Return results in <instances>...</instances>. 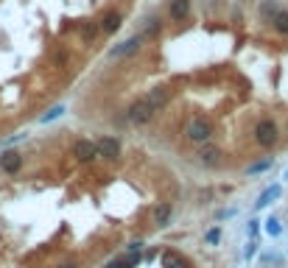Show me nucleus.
<instances>
[{"label": "nucleus", "instance_id": "5701e85b", "mask_svg": "<svg viewBox=\"0 0 288 268\" xmlns=\"http://www.w3.org/2000/svg\"><path fill=\"white\" fill-rule=\"evenodd\" d=\"M246 232H249V235L255 238V235H258V221H249V226H246Z\"/></svg>", "mask_w": 288, "mask_h": 268}, {"label": "nucleus", "instance_id": "4be33fe9", "mask_svg": "<svg viewBox=\"0 0 288 268\" xmlns=\"http://www.w3.org/2000/svg\"><path fill=\"white\" fill-rule=\"evenodd\" d=\"M204 240H207V243H210V246H216L218 240H221V229H210V232L204 235Z\"/></svg>", "mask_w": 288, "mask_h": 268}, {"label": "nucleus", "instance_id": "4468645a", "mask_svg": "<svg viewBox=\"0 0 288 268\" xmlns=\"http://www.w3.org/2000/svg\"><path fill=\"white\" fill-rule=\"evenodd\" d=\"M272 28L277 31V34L288 36V11H283V8H277V14L272 17Z\"/></svg>", "mask_w": 288, "mask_h": 268}, {"label": "nucleus", "instance_id": "f8f14e48", "mask_svg": "<svg viewBox=\"0 0 288 268\" xmlns=\"http://www.w3.org/2000/svg\"><path fill=\"white\" fill-rule=\"evenodd\" d=\"M280 193H283L280 184H272V187H266V190L260 193V198L255 201V207H258V210H266V207H272L274 201L280 198Z\"/></svg>", "mask_w": 288, "mask_h": 268}, {"label": "nucleus", "instance_id": "39448f33", "mask_svg": "<svg viewBox=\"0 0 288 268\" xmlns=\"http://www.w3.org/2000/svg\"><path fill=\"white\" fill-rule=\"evenodd\" d=\"M143 42H146V36H143V34H137V36H132V39H126V42H120V45H115V48L109 50V56H112V59L134 56V53H137V50L143 48Z\"/></svg>", "mask_w": 288, "mask_h": 268}, {"label": "nucleus", "instance_id": "1a4fd4ad", "mask_svg": "<svg viewBox=\"0 0 288 268\" xmlns=\"http://www.w3.org/2000/svg\"><path fill=\"white\" fill-rule=\"evenodd\" d=\"M168 17L174 22H182L190 17V0H168Z\"/></svg>", "mask_w": 288, "mask_h": 268}, {"label": "nucleus", "instance_id": "7ed1b4c3", "mask_svg": "<svg viewBox=\"0 0 288 268\" xmlns=\"http://www.w3.org/2000/svg\"><path fill=\"white\" fill-rule=\"evenodd\" d=\"M151 118H154V112H151V106L146 104V98H137L134 104H129L126 120L132 123V126H146Z\"/></svg>", "mask_w": 288, "mask_h": 268}, {"label": "nucleus", "instance_id": "393cba45", "mask_svg": "<svg viewBox=\"0 0 288 268\" xmlns=\"http://www.w3.org/2000/svg\"><path fill=\"white\" fill-rule=\"evenodd\" d=\"M59 268H78V263H64V266H59Z\"/></svg>", "mask_w": 288, "mask_h": 268}, {"label": "nucleus", "instance_id": "f3484780", "mask_svg": "<svg viewBox=\"0 0 288 268\" xmlns=\"http://www.w3.org/2000/svg\"><path fill=\"white\" fill-rule=\"evenodd\" d=\"M78 34H81L84 42H95V36H98V25H95V22H81Z\"/></svg>", "mask_w": 288, "mask_h": 268}, {"label": "nucleus", "instance_id": "6e6552de", "mask_svg": "<svg viewBox=\"0 0 288 268\" xmlns=\"http://www.w3.org/2000/svg\"><path fill=\"white\" fill-rule=\"evenodd\" d=\"M120 25H123V14H120V11H109V14H104V20L98 22V34L109 36V34H115Z\"/></svg>", "mask_w": 288, "mask_h": 268}, {"label": "nucleus", "instance_id": "9d476101", "mask_svg": "<svg viewBox=\"0 0 288 268\" xmlns=\"http://www.w3.org/2000/svg\"><path fill=\"white\" fill-rule=\"evenodd\" d=\"M73 156H76L78 162H92L95 159V142H90V140H78L76 145H73Z\"/></svg>", "mask_w": 288, "mask_h": 268}, {"label": "nucleus", "instance_id": "aec40b11", "mask_svg": "<svg viewBox=\"0 0 288 268\" xmlns=\"http://www.w3.org/2000/svg\"><path fill=\"white\" fill-rule=\"evenodd\" d=\"M266 232L272 235V238H280V232H283L280 221H277V218H269V221H266Z\"/></svg>", "mask_w": 288, "mask_h": 268}, {"label": "nucleus", "instance_id": "423d86ee", "mask_svg": "<svg viewBox=\"0 0 288 268\" xmlns=\"http://www.w3.org/2000/svg\"><path fill=\"white\" fill-rule=\"evenodd\" d=\"M146 98V104L151 106V112H160V109H165L171 101V90H165V87H157V90H148V95H143Z\"/></svg>", "mask_w": 288, "mask_h": 268}, {"label": "nucleus", "instance_id": "dca6fc26", "mask_svg": "<svg viewBox=\"0 0 288 268\" xmlns=\"http://www.w3.org/2000/svg\"><path fill=\"white\" fill-rule=\"evenodd\" d=\"M146 25H143V36H157L162 31V20L160 17H146Z\"/></svg>", "mask_w": 288, "mask_h": 268}, {"label": "nucleus", "instance_id": "0eeeda50", "mask_svg": "<svg viewBox=\"0 0 288 268\" xmlns=\"http://www.w3.org/2000/svg\"><path fill=\"white\" fill-rule=\"evenodd\" d=\"M0 168H3V173L14 176L17 170L22 168V156L17 154V151H3V154H0Z\"/></svg>", "mask_w": 288, "mask_h": 268}, {"label": "nucleus", "instance_id": "2eb2a0df", "mask_svg": "<svg viewBox=\"0 0 288 268\" xmlns=\"http://www.w3.org/2000/svg\"><path fill=\"white\" fill-rule=\"evenodd\" d=\"M274 14H277V3H274V0H263V3H260V8H258L260 22H272Z\"/></svg>", "mask_w": 288, "mask_h": 268}, {"label": "nucleus", "instance_id": "ddd939ff", "mask_svg": "<svg viewBox=\"0 0 288 268\" xmlns=\"http://www.w3.org/2000/svg\"><path fill=\"white\" fill-rule=\"evenodd\" d=\"M218 159H221V151L213 148V145H207V148L199 151V162L207 165V168H213V165H218Z\"/></svg>", "mask_w": 288, "mask_h": 268}, {"label": "nucleus", "instance_id": "f257e3e1", "mask_svg": "<svg viewBox=\"0 0 288 268\" xmlns=\"http://www.w3.org/2000/svg\"><path fill=\"white\" fill-rule=\"evenodd\" d=\"M185 134H188V140H190V142L204 145V142L213 137V123L204 118V115H196V118L188 123V132H185Z\"/></svg>", "mask_w": 288, "mask_h": 268}, {"label": "nucleus", "instance_id": "9b49d317", "mask_svg": "<svg viewBox=\"0 0 288 268\" xmlns=\"http://www.w3.org/2000/svg\"><path fill=\"white\" fill-rule=\"evenodd\" d=\"M171 218H174V204H171V201H162V204L154 207V224H157V229H165V226L171 224Z\"/></svg>", "mask_w": 288, "mask_h": 268}, {"label": "nucleus", "instance_id": "f03ea898", "mask_svg": "<svg viewBox=\"0 0 288 268\" xmlns=\"http://www.w3.org/2000/svg\"><path fill=\"white\" fill-rule=\"evenodd\" d=\"M255 140H258L260 148H274L277 145V140H280V132H277V123L269 118H263L255 126Z\"/></svg>", "mask_w": 288, "mask_h": 268}, {"label": "nucleus", "instance_id": "b1692460", "mask_svg": "<svg viewBox=\"0 0 288 268\" xmlns=\"http://www.w3.org/2000/svg\"><path fill=\"white\" fill-rule=\"evenodd\" d=\"M126 266H129L126 260H115V263H109V266H106V268H126Z\"/></svg>", "mask_w": 288, "mask_h": 268}, {"label": "nucleus", "instance_id": "6ab92c4d", "mask_svg": "<svg viewBox=\"0 0 288 268\" xmlns=\"http://www.w3.org/2000/svg\"><path fill=\"white\" fill-rule=\"evenodd\" d=\"M272 168V159H263V162H255L246 168V176H258V173H263V170Z\"/></svg>", "mask_w": 288, "mask_h": 268}, {"label": "nucleus", "instance_id": "412c9836", "mask_svg": "<svg viewBox=\"0 0 288 268\" xmlns=\"http://www.w3.org/2000/svg\"><path fill=\"white\" fill-rule=\"evenodd\" d=\"M62 112H64V106H62V104H59V106H53V109H48V112H45L42 118H39V123H50V120H53V118H59Z\"/></svg>", "mask_w": 288, "mask_h": 268}, {"label": "nucleus", "instance_id": "20e7f679", "mask_svg": "<svg viewBox=\"0 0 288 268\" xmlns=\"http://www.w3.org/2000/svg\"><path fill=\"white\" fill-rule=\"evenodd\" d=\"M95 154L104 156V159H109V162H118L120 159V140L101 134L98 140H95Z\"/></svg>", "mask_w": 288, "mask_h": 268}, {"label": "nucleus", "instance_id": "a211bd4d", "mask_svg": "<svg viewBox=\"0 0 288 268\" xmlns=\"http://www.w3.org/2000/svg\"><path fill=\"white\" fill-rule=\"evenodd\" d=\"M165 268H190V263L179 254H165Z\"/></svg>", "mask_w": 288, "mask_h": 268}]
</instances>
